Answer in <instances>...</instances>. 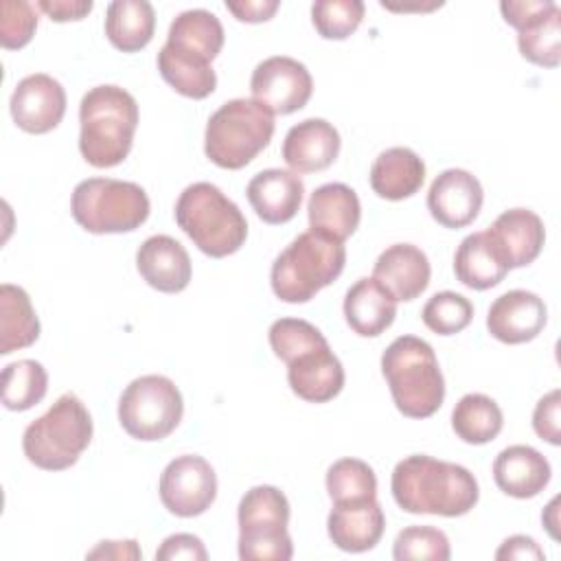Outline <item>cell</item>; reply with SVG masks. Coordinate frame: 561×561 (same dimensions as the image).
Segmentation results:
<instances>
[{
  "mask_svg": "<svg viewBox=\"0 0 561 561\" xmlns=\"http://www.w3.org/2000/svg\"><path fill=\"white\" fill-rule=\"evenodd\" d=\"M390 491L405 513L443 517L469 513L480 497L478 480L467 467L425 454L408 456L394 465Z\"/></svg>",
  "mask_w": 561,
  "mask_h": 561,
  "instance_id": "obj_1",
  "label": "cell"
},
{
  "mask_svg": "<svg viewBox=\"0 0 561 561\" xmlns=\"http://www.w3.org/2000/svg\"><path fill=\"white\" fill-rule=\"evenodd\" d=\"M79 151L96 169L121 164L138 127V103L118 85L90 88L79 105Z\"/></svg>",
  "mask_w": 561,
  "mask_h": 561,
  "instance_id": "obj_2",
  "label": "cell"
},
{
  "mask_svg": "<svg viewBox=\"0 0 561 561\" xmlns=\"http://www.w3.org/2000/svg\"><path fill=\"white\" fill-rule=\"evenodd\" d=\"M381 375L403 416L427 419L443 405L445 379L434 348L416 335H399L381 355Z\"/></svg>",
  "mask_w": 561,
  "mask_h": 561,
  "instance_id": "obj_3",
  "label": "cell"
},
{
  "mask_svg": "<svg viewBox=\"0 0 561 561\" xmlns=\"http://www.w3.org/2000/svg\"><path fill=\"white\" fill-rule=\"evenodd\" d=\"M346 248L320 232H300L272 263L270 283L283 302H309L344 270Z\"/></svg>",
  "mask_w": 561,
  "mask_h": 561,
  "instance_id": "obj_4",
  "label": "cell"
},
{
  "mask_svg": "<svg viewBox=\"0 0 561 561\" xmlns=\"http://www.w3.org/2000/svg\"><path fill=\"white\" fill-rule=\"evenodd\" d=\"M175 221L182 232L213 259L234 254L248 237V221L239 206L210 182L188 184L180 193Z\"/></svg>",
  "mask_w": 561,
  "mask_h": 561,
  "instance_id": "obj_5",
  "label": "cell"
},
{
  "mask_svg": "<svg viewBox=\"0 0 561 561\" xmlns=\"http://www.w3.org/2000/svg\"><path fill=\"white\" fill-rule=\"evenodd\" d=\"M92 416L83 401L66 392L39 419L26 425L22 449L44 471L70 469L92 440Z\"/></svg>",
  "mask_w": 561,
  "mask_h": 561,
  "instance_id": "obj_6",
  "label": "cell"
},
{
  "mask_svg": "<svg viewBox=\"0 0 561 561\" xmlns=\"http://www.w3.org/2000/svg\"><path fill=\"white\" fill-rule=\"evenodd\" d=\"M274 114L254 99H230L210 114L204 131V153L221 169H243L274 136Z\"/></svg>",
  "mask_w": 561,
  "mask_h": 561,
  "instance_id": "obj_7",
  "label": "cell"
},
{
  "mask_svg": "<svg viewBox=\"0 0 561 561\" xmlns=\"http://www.w3.org/2000/svg\"><path fill=\"white\" fill-rule=\"evenodd\" d=\"M75 221L92 234H116L140 228L151 210L145 188L114 178H88L72 191Z\"/></svg>",
  "mask_w": 561,
  "mask_h": 561,
  "instance_id": "obj_8",
  "label": "cell"
},
{
  "mask_svg": "<svg viewBox=\"0 0 561 561\" xmlns=\"http://www.w3.org/2000/svg\"><path fill=\"white\" fill-rule=\"evenodd\" d=\"M239 559L243 561H289L294 543L287 533L289 500L270 484L243 493L239 508Z\"/></svg>",
  "mask_w": 561,
  "mask_h": 561,
  "instance_id": "obj_9",
  "label": "cell"
},
{
  "mask_svg": "<svg viewBox=\"0 0 561 561\" xmlns=\"http://www.w3.org/2000/svg\"><path fill=\"white\" fill-rule=\"evenodd\" d=\"M184 401L178 386L164 375H142L123 390L118 421L136 440H162L182 421Z\"/></svg>",
  "mask_w": 561,
  "mask_h": 561,
  "instance_id": "obj_10",
  "label": "cell"
},
{
  "mask_svg": "<svg viewBox=\"0 0 561 561\" xmlns=\"http://www.w3.org/2000/svg\"><path fill=\"white\" fill-rule=\"evenodd\" d=\"M160 500L178 517H197L217 497V476L210 462L197 454L173 458L160 476Z\"/></svg>",
  "mask_w": 561,
  "mask_h": 561,
  "instance_id": "obj_11",
  "label": "cell"
},
{
  "mask_svg": "<svg viewBox=\"0 0 561 561\" xmlns=\"http://www.w3.org/2000/svg\"><path fill=\"white\" fill-rule=\"evenodd\" d=\"M252 99L272 114H294L307 105L313 92V79L305 64L294 57L274 55L263 59L250 77Z\"/></svg>",
  "mask_w": 561,
  "mask_h": 561,
  "instance_id": "obj_12",
  "label": "cell"
},
{
  "mask_svg": "<svg viewBox=\"0 0 561 561\" xmlns=\"http://www.w3.org/2000/svg\"><path fill=\"white\" fill-rule=\"evenodd\" d=\"M13 123L26 134H48L66 114V90L46 72H35L18 81L11 101Z\"/></svg>",
  "mask_w": 561,
  "mask_h": 561,
  "instance_id": "obj_13",
  "label": "cell"
},
{
  "mask_svg": "<svg viewBox=\"0 0 561 561\" xmlns=\"http://www.w3.org/2000/svg\"><path fill=\"white\" fill-rule=\"evenodd\" d=\"M484 191L480 180L465 169H447L438 173L427 191V210L443 228L469 226L482 208Z\"/></svg>",
  "mask_w": 561,
  "mask_h": 561,
  "instance_id": "obj_14",
  "label": "cell"
},
{
  "mask_svg": "<svg viewBox=\"0 0 561 561\" xmlns=\"http://www.w3.org/2000/svg\"><path fill=\"white\" fill-rule=\"evenodd\" d=\"M224 26L206 9H188L175 15L162 46L178 61L206 68L224 48Z\"/></svg>",
  "mask_w": 561,
  "mask_h": 561,
  "instance_id": "obj_15",
  "label": "cell"
},
{
  "mask_svg": "<svg viewBox=\"0 0 561 561\" xmlns=\"http://www.w3.org/2000/svg\"><path fill=\"white\" fill-rule=\"evenodd\" d=\"M548 320L546 302L526 289H511L493 300L486 313L489 333L504 344L535 340Z\"/></svg>",
  "mask_w": 561,
  "mask_h": 561,
  "instance_id": "obj_16",
  "label": "cell"
},
{
  "mask_svg": "<svg viewBox=\"0 0 561 561\" xmlns=\"http://www.w3.org/2000/svg\"><path fill=\"white\" fill-rule=\"evenodd\" d=\"M427 254L412 243L388 245L373 265V278L399 302L419 298L430 285Z\"/></svg>",
  "mask_w": 561,
  "mask_h": 561,
  "instance_id": "obj_17",
  "label": "cell"
},
{
  "mask_svg": "<svg viewBox=\"0 0 561 561\" xmlns=\"http://www.w3.org/2000/svg\"><path fill=\"white\" fill-rule=\"evenodd\" d=\"M136 267L149 287L164 294L186 289L193 274L186 248L169 234L145 239L136 252Z\"/></svg>",
  "mask_w": 561,
  "mask_h": 561,
  "instance_id": "obj_18",
  "label": "cell"
},
{
  "mask_svg": "<svg viewBox=\"0 0 561 561\" xmlns=\"http://www.w3.org/2000/svg\"><path fill=\"white\" fill-rule=\"evenodd\" d=\"M340 134L324 118H305L289 127L283 140V160L294 173L329 169L340 153Z\"/></svg>",
  "mask_w": 561,
  "mask_h": 561,
  "instance_id": "obj_19",
  "label": "cell"
},
{
  "mask_svg": "<svg viewBox=\"0 0 561 561\" xmlns=\"http://www.w3.org/2000/svg\"><path fill=\"white\" fill-rule=\"evenodd\" d=\"M287 381L296 397L309 403H327L344 388V368L329 344L313 346L287 364Z\"/></svg>",
  "mask_w": 561,
  "mask_h": 561,
  "instance_id": "obj_20",
  "label": "cell"
},
{
  "mask_svg": "<svg viewBox=\"0 0 561 561\" xmlns=\"http://www.w3.org/2000/svg\"><path fill=\"white\" fill-rule=\"evenodd\" d=\"M245 195L259 219L278 226L294 219L300 210L305 184L294 171L265 169L248 182Z\"/></svg>",
  "mask_w": 561,
  "mask_h": 561,
  "instance_id": "obj_21",
  "label": "cell"
},
{
  "mask_svg": "<svg viewBox=\"0 0 561 561\" xmlns=\"http://www.w3.org/2000/svg\"><path fill=\"white\" fill-rule=\"evenodd\" d=\"M386 528V515L377 497L333 504L327 517L329 539L344 552L373 550Z\"/></svg>",
  "mask_w": 561,
  "mask_h": 561,
  "instance_id": "obj_22",
  "label": "cell"
},
{
  "mask_svg": "<svg viewBox=\"0 0 561 561\" xmlns=\"http://www.w3.org/2000/svg\"><path fill=\"white\" fill-rule=\"evenodd\" d=\"M508 270L530 265L546 241V228L539 215L528 208L504 210L486 230Z\"/></svg>",
  "mask_w": 561,
  "mask_h": 561,
  "instance_id": "obj_23",
  "label": "cell"
},
{
  "mask_svg": "<svg viewBox=\"0 0 561 561\" xmlns=\"http://www.w3.org/2000/svg\"><path fill=\"white\" fill-rule=\"evenodd\" d=\"M309 228L335 241H346L359 226L362 206L357 193L342 184L329 182L318 186L307 204Z\"/></svg>",
  "mask_w": 561,
  "mask_h": 561,
  "instance_id": "obj_24",
  "label": "cell"
},
{
  "mask_svg": "<svg viewBox=\"0 0 561 561\" xmlns=\"http://www.w3.org/2000/svg\"><path fill=\"white\" fill-rule=\"evenodd\" d=\"M550 476V462L530 445H511L493 460V480L497 489L517 500L539 495L548 486Z\"/></svg>",
  "mask_w": 561,
  "mask_h": 561,
  "instance_id": "obj_25",
  "label": "cell"
},
{
  "mask_svg": "<svg viewBox=\"0 0 561 561\" xmlns=\"http://www.w3.org/2000/svg\"><path fill=\"white\" fill-rule=\"evenodd\" d=\"M346 324L362 337L381 335L397 316V300L370 276L359 278L344 296Z\"/></svg>",
  "mask_w": 561,
  "mask_h": 561,
  "instance_id": "obj_26",
  "label": "cell"
},
{
  "mask_svg": "<svg viewBox=\"0 0 561 561\" xmlns=\"http://www.w3.org/2000/svg\"><path fill=\"white\" fill-rule=\"evenodd\" d=\"M425 182V162L410 147H390L381 151L370 167L373 191L390 202L412 197Z\"/></svg>",
  "mask_w": 561,
  "mask_h": 561,
  "instance_id": "obj_27",
  "label": "cell"
},
{
  "mask_svg": "<svg viewBox=\"0 0 561 561\" xmlns=\"http://www.w3.org/2000/svg\"><path fill=\"white\" fill-rule=\"evenodd\" d=\"M454 274L469 289H491L504 280L508 265L486 230L467 234L454 254Z\"/></svg>",
  "mask_w": 561,
  "mask_h": 561,
  "instance_id": "obj_28",
  "label": "cell"
},
{
  "mask_svg": "<svg viewBox=\"0 0 561 561\" xmlns=\"http://www.w3.org/2000/svg\"><path fill=\"white\" fill-rule=\"evenodd\" d=\"M156 31V11L147 0H114L105 11V35L123 53L142 50Z\"/></svg>",
  "mask_w": 561,
  "mask_h": 561,
  "instance_id": "obj_29",
  "label": "cell"
},
{
  "mask_svg": "<svg viewBox=\"0 0 561 561\" xmlns=\"http://www.w3.org/2000/svg\"><path fill=\"white\" fill-rule=\"evenodd\" d=\"M39 337V320L28 294L11 283L0 285V353L35 344Z\"/></svg>",
  "mask_w": 561,
  "mask_h": 561,
  "instance_id": "obj_30",
  "label": "cell"
},
{
  "mask_svg": "<svg viewBox=\"0 0 561 561\" xmlns=\"http://www.w3.org/2000/svg\"><path fill=\"white\" fill-rule=\"evenodd\" d=\"M517 46L535 66L557 68L561 61V9L550 2L517 28Z\"/></svg>",
  "mask_w": 561,
  "mask_h": 561,
  "instance_id": "obj_31",
  "label": "cell"
},
{
  "mask_svg": "<svg viewBox=\"0 0 561 561\" xmlns=\"http://www.w3.org/2000/svg\"><path fill=\"white\" fill-rule=\"evenodd\" d=\"M502 425L504 416L500 405L482 392H469L454 405L451 427L462 443H491L502 432Z\"/></svg>",
  "mask_w": 561,
  "mask_h": 561,
  "instance_id": "obj_32",
  "label": "cell"
},
{
  "mask_svg": "<svg viewBox=\"0 0 561 561\" xmlns=\"http://www.w3.org/2000/svg\"><path fill=\"white\" fill-rule=\"evenodd\" d=\"M48 390L46 368L35 359H18L2 368V405L24 412L37 405Z\"/></svg>",
  "mask_w": 561,
  "mask_h": 561,
  "instance_id": "obj_33",
  "label": "cell"
},
{
  "mask_svg": "<svg viewBox=\"0 0 561 561\" xmlns=\"http://www.w3.org/2000/svg\"><path fill=\"white\" fill-rule=\"evenodd\" d=\"M327 493L333 504L364 502L377 497V476L359 458H340L327 471Z\"/></svg>",
  "mask_w": 561,
  "mask_h": 561,
  "instance_id": "obj_34",
  "label": "cell"
},
{
  "mask_svg": "<svg viewBox=\"0 0 561 561\" xmlns=\"http://www.w3.org/2000/svg\"><path fill=\"white\" fill-rule=\"evenodd\" d=\"M473 318V305L469 298L456 291L434 294L421 311L423 324L438 335H454L469 327Z\"/></svg>",
  "mask_w": 561,
  "mask_h": 561,
  "instance_id": "obj_35",
  "label": "cell"
},
{
  "mask_svg": "<svg viewBox=\"0 0 561 561\" xmlns=\"http://www.w3.org/2000/svg\"><path fill=\"white\" fill-rule=\"evenodd\" d=\"M362 0H318L311 4V22L324 39H346L364 18Z\"/></svg>",
  "mask_w": 561,
  "mask_h": 561,
  "instance_id": "obj_36",
  "label": "cell"
},
{
  "mask_svg": "<svg viewBox=\"0 0 561 561\" xmlns=\"http://www.w3.org/2000/svg\"><path fill=\"white\" fill-rule=\"evenodd\" d=\"M158 70H160L162 79L178 94L195 99V101L206 99L208 94H213L215 85H217V75H215L213 66L199 68V66L178 61L164 48H160V53H158Z\"/></svg>",
  "mask_w": 561,
  "mask_h": 561,
  "instance_id": "obj_37",
  "label": "cell"
},
{
  "mask_svg": "<svg viewBox=\"0 0 561 561\" xmlns=\"http://www.w3.org/2000/svg\"><path fill=\"white\" fill-rule=\"evenodd\" d=\"M267 340H270L274 355L285 364H289L296 355H300L313 346L329 344L318 327H313L311 322L300 320V318L274 320L267 331Z\"/></svg>",
  "mask_w": 561,
  "mask_h": 561,
  "instance_id": "obj_38",
  "label": "cell"
},
{
  "mask_svg": "<svg viewBox=\"0 0 561 561\" xmlns=\"http://www.w3.org/2000/svg\"><path fill=\"white\" fill-rule=\"evenodd\" d=\"M392 557L397 561L427 559V561H447L451 557L449 539L440 528L434 526H408L403 528L394 543Z\"/></svg>",
  "mask_w": 561,
  "mask_h": 561,
  "instance_id": "obj_39",
  "label": "cell"
},
{
  "mask_svg": "<svg viewBox=\"0 0 561 561\" xmlns=\"http://www.w3.org/2000/svg\"><path fill=\"white\" fill-rule=\"evenodd\" d=\"M37 28L35 7L26 0H2L0 4V44L7 50L26 46Z\"/></svg>",
  "mask_w": 561,
  "mask_h": 561,
  "instance_id": "obj_40",
  "label": "cell"
},
{
  "mask_svg": "<svg viewBox=\"0 0 561 561\" xmlns=\"http://www.w3.org/2000/svg\"><path fill=\"white\" fill-rule=\"evenodd\" d=\"M559 408H561V390L554 388L543 394L533 412V427L541 440L550 445L561 443V427H559Z\"/></svg>",
  "mask_w": 561,
  "mask_h": 561,
  "instance_id": "obj_41",
  "label": "cell"
},
{
  "mask_svg": "<svg viewBox=\"0 0 561 561\" xmlns=\"http://www.w3.org/2000/svg\"><path fill=\"white\" fill-rule=\"evenodd\" d=\"M156 559L158 561H178V559L206 561L208 552L199 537L191 533H175L160 543V548L156 550Z\"/></svg>",
  "mask_w": 561,
  "mask_h": 561,
  "instance_id": "obj_42",
  "label": "cell"
},
{
  "mask_svg": "<svg viewBox=\"0 0 561 561\" xmlns=\"http://www.w3.org/2000/svg\"><path fill=\"white\" fill-rule=\"evenodd\" d=\"M278 7H280L278 0H239V2L226 0V9L239 22H248V24L267 22L278 11Z\"/></svg>",
  "mask_w": 561,
  "mask_h": 561,
  "instance_id": "obj_43",
  "label": "cell"
},
{
  "mask_svg": "<svg viewBox=\"0 0 561 561\" xmlns=\"http://www.w3.org/2000/svg\"><path fill=\"white\" fill-rule=\"evenodd\" d=\"M37 9L53 22L83 20L92 11V0H39Z\"/></svg>",
  "mask_w": 561,
  "mask_h": 561,
  "instance_id": "obj_44",
  "label": "cell"
},
{
  "mask_svg": "<svg viewBox=\"0 0 561 561\" xmlns=\"http://www.w3.org/2000/svg\"><path fill=\"white\" fill-rule=\"evenodd\" d=\"M495 559L497 561H502V559H526V561L535 559V561H541V559H546V554L533 537L513 535V537L502 541V546L495 552Z\"/></svg>",
  "mask_w": 561,
  "mask_h": 561,
  "instance_id": "obj_45",
  "label": "cell"
},
{
  "mask_svg": "<svg viewBox=\"0 0 561 561\" xmlns=\"http://www.w3.org/2000/svg\"><path fill=\"white\" fill-rule=\"evenodd\" d=\"M142 552L134 539L127 541H101L88 552V559H140Z\"/></svg>",
  "mask_w": 561,
  "mask_h": 561,
  "instance_id": "obj_46",
  "label": "cell"
},
{
  "mask_svg": "<svg viewBox=\"0 0 561 561\" xmlns=\"http://www.w3.org/2000/svg\"><path fill=\"white\" fill-rule=\"evenodd\" d=\"M557 504H559V497H554L548 506H546V513L541 515V519H543V524H546V528H548V533L557 539L559 535H557V530H554V526H557Z\"/></svg>",
  "mask_w": 561,
  "mask_h": 561,
  "instance_id": "obj_47",
  "label": "cell"
}]
</instances>
